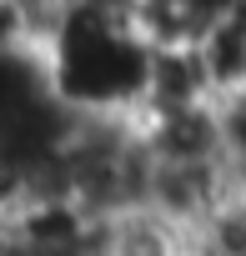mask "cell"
<instances>
[{
    "mask_svg": "<svg viewBox=\"0 0 246 256\" xmlns=\"http://www.w3.org/2000/svg\"><path fill=\"white\" fill-rule=\"evenodd\" d=\"M100 256H191V236L166 216L136 206L100 226Z\"/></svg>",
    "mask_w": 246,
    "mask_h": 256,
    "instance_id": "obj_3",
    "label": "cell"
},
{
    "mask_svg": "<svg viewBox=\"0 0 246 256\" xmlns=\"http://www.w3.org/2000/svg\"><path fill=\"white\" fill-rule=\"evenodd\" d=\"M236 0H131V36L146 50H201Z\"/></svg>",
    "mask_w": 246,
    "mask_h": 256,
    "instance_id": "obj_1",
    "label": "cell"
},
{
    "mask_svg": "<svg viewBox=\"0 0 246 256\" xmlns=\"http://www.w3.org/2000/svg\"><path fill=\"white\" fill-rule=\"evenodd\" d=\"M201 70H206V86H211V100H226V96H246V20L231 10L206 40H201Z\"/></svg>",
    "mask_w": 246,
    "mask_h": 256,
    "instance_id": "obj_4",
    "label": "cell"
},
{
    "mask_svg": "<svg viewBox=\"0 0 246 256\" xmlns=\"http://www.w3.org/2000/svg\"><path fill=\"white\" fill-rule=\"evenodd\" d=\"M211 106V86L196 50H146V86L136 116H166V110H196Z\"/></svg>",
    "mask_w": 246,
    "mask_h": 256,
    "instance_id": "obj_2",
    "label": "cell"
}]
</instances>
